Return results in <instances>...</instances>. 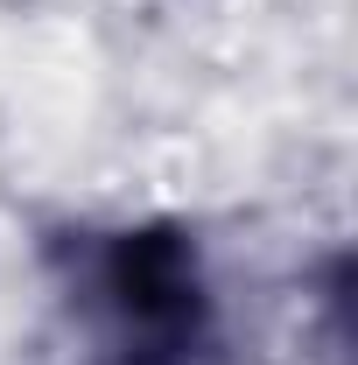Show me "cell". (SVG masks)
<instances>
[{
    "label": "cell",
    "mask_w": 358,
    "mask_h": 365,
    "mask_svg": "<svg viewBox=\"0 0 358 365\" xmlns=\"http://www.w3.org/2000/svg\"><path fill=\"white\" fill-rule=\"evenodd\" d=\"M63 365H225V288L190 218L127 211L63 232Z\"/></svg>",
    "instance_id": "cell-1"
}]
</instances>
